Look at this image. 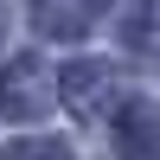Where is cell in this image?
Wrapping results in <instances>:
<instances>
[{
    "mask_svg": "<svg viewBox=\"0 0 160 160\" xmlns=\"http://www.w3.org/2000/svg\"><path fill=\"white\" fill-rule=\"evenodd\" d=\"M83 13H90V0H38V26L51 38H77L83 32Z\"/></svg>",
    "mask_w": 160,
    "mask_h": 160,
    "instance_id": "6da1fadb",
    "label": "cell"
},
{
    "mask_svg": "<svg viewBox=\"0 0 160 160\" xmlns=\"http://www.w3.org/2000/svg\"><path fill=\"white\" fill-rule=\"evenodd\" d=\"M154 148H160L154 141V115L148 109H128L122 115V154L128 160H154Z\"/></svg>",
    "mask_w": 160,
    "mask_h": 160,
    "instance_id": "7a4b0ae2",
    "label": "cell"
},
{
    "mask_svg": "<svg viewBox=\"0 0 160 160\" xmlns=\"http://www.w3.org/2000/svg\"><path fill=\"white\" fill-rule=\"evenodd\" d=\"M0 160H71V148H58V141H13Z\"/></svg>",
    "mask_w": 160,
    "mask_h": 160,
    "instance_id": "3957f363",
    "label": "cell"
}]
</instances>
